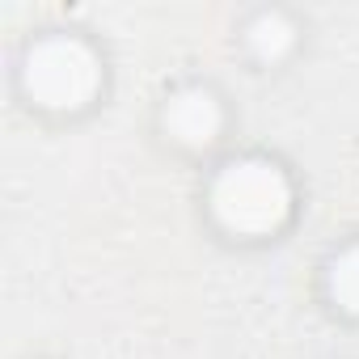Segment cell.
Instances as JSON below:
<instances>
[{
  "label": "cell",
  "mask_w": 359,
  "mask_h": 359,
  "mask_svg": "<svg viewBox=\"0 0 359 359\" xmlns=\"http://www.w3.org/2000/svg\"><path fill=\"white\" fill-rule=\"evenodd\" d=\"M292 26L279 18V13H271V18H258L254 22V30H250V43H254V51L262 55V60H279L287 47H292Z\"/></svg>",
  "instance_id": "4"
},
{
  "label": "cell",
  "mask_w": 359,
  "mask_h": 359,
  "mask_svg": "<svg viewBox=\"0 0 359 359\" xmlns=\"http://www.w3.org/2000/svg\"><path fill=\"white\" fill-rule=\"evenodd\" d=\"M330 287H334V296H338V304H342V309L359 313V245H355V250H346V254L334 262Z\"/></svg>",
  "instance_id": "5"
},
{
  "label": "cell",
  "mask_w": 359,
  "mask_h": 359,
  "mask_svg": "<svg viewBox=\"0 0 359 359\" xmlns=\"http://www.w3.org/2000/svg\"><path fill=\"white\" fill-rule=\"evenodd\" d=\"M169 127L177 140H187V144H208L216 131H220V106L212 93L203 89H191V93H177L169 102Z\"/></svg>",
  "instance_id": "3"
},
{
  "label": "cell",
  "mask_w": 359,
  "mask_h": 359,
  "mask_svg": "<svg viewBox=\"0 0 359 359\" xmlns=\"http://www.w3.org/2000/svg\"><path fill=\"white\" fill-rule=\"evenodd\" d=\"M212 208L224 229L233 233H271L283 224L292 208V187L287 177L266 165V161H241L220 173V182L212 191Z\"/></svg>",
  "instance_id": "1"
},
{
  "label": "cell",
  "mask_w": 359,
  "mask_h": 359,
  "mask_svg": "<svg viewBox=\"0 0 359 359\" xmlns=\"http://www.w3.org/2000/svg\"><path fill=\"white\" fill-rule=\"evenodd\" d=\"M102 72L97 60L85 43L76 39H51L30 55L26 68V85L43 106H81L93 97Z\"/></svg>",
  "instance_id": "2"
}]
</instances>
